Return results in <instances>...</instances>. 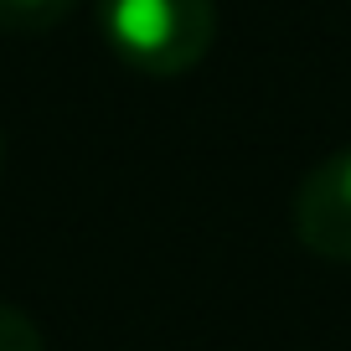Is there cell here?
I'll return each mask as SVG.
<instances>
[{
  "label": "cell",
  "instance_id": "2",
  "mask_svg": "<svg viewBox=\"0 0 351 351\" xmlns=\"http://www.w3.org/2000/svg\"><path fill=\"white\" fill-rule=\"evenodd\" d=\"M295 238L315 258L351 263V145L330 150L295 191Z\"/></svg>",
  "mask_w": 351,
  "mask_h": 351
},
{
  "label": "cell",
  "instance_id": "3",
  "mask_svg": "<svg viewBox=\"0 0 351 351\" xmlns=\"http://www.w3.org/2000/svg\"><path fill=\"white\" fill-rule=\"evenodd\" d=\"M77 11V0H0V32L11 36H42L62 26Z\"/></svg>",
  "mask_w": 351,
  "mask_h": 351
},
{
  "label": "cell",
  "instance_id": "1",
  "mask_svg": "<svg viewBox=\"0 0 351 351\" xmlns=\"http://www.w3.org/2000/svg\"><path fill=\"white\" fill-rule=\"evenodd\" d=\"M104 42L119 62L150 77L191 73L212 52L217 5L212 0H99Z\"/></svg>",
  "mask_w": 351,
  "mask_h": 351
},
{
  "label": "cell",
  "instance_id": "5",
  "mask_svg": "<svg viewBox=\"0 0 351 351\" xmlns=\"http://www.w3.org/2000/svg\"><path fill=\"white\" fill-rule=\"evenodd\" d=\"M0 155H5V140H0Z\"/></svg>",
  "mask_w": 351,
  "mask_h": 351
},
{
  "label": "cell",
  "instance_id": "4",
  "mask_svg": "<svg viewBox=\"0 0 351 351\" xmlns=\"http://www.w3.org/2000/svg\"><path fill=\"white\" fill-rule=\"evenodd\" d=\"M0 351H47L36 320L26 315V310L5 305V300H0Z\"/></svg>",
  "mask_w": 351,
  "mask_h": 351
}]
</instances>
